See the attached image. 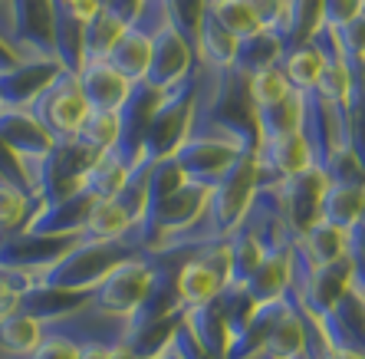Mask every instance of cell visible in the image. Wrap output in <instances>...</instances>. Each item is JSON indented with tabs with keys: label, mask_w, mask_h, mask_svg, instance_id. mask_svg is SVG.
<instances>
[{
	"label": "cell",
	"mask_w": 365,
	"mask_h": 359,
	"mask_svg": "<svg viewBox=\"0 0 365 359\" xmlns=\"http://www.w3.org/2000/svg\"><path fill=\"white\" fill-rule=\"evenodd\" d=\"M138 251H145V244L135 228L125 238H115V241L79 238L60 261H53L50 267H43L40 274H36V287H43V290H63V293H93L112 267L122 264L125 257L138 254Z\"/></svg>",
	"instance_id": "cell-1"
},
{
	"label": "cell",
	"mask_w": 365,
	"mask_h": 359,
	"mask_svg": "<svg viewBox=\"0 0 365 359\" xmlns=\"http://www.w3.org/2000/svg\"><path fill=\"white\" fill-rule=\"evenodd\" d=\"M0 40L17 60H60L50 0H0Z\"/></svg>",
	"instance_id": "cell-2"
},
{
	"label": "cell",
	"mask_w": 365,
	"mask_h": 359,
	"mask_svg": "<svg viewBox=\"0 0 365 359\" xmlns=\"http://www.w3.org/2000/svg\"><path fill=\"white\" fill-rule=\"evenodd\" d=\"M155 277H158V254L155 251H138V254L125 257L122 264H115L102 277V283L89 293V303L99 307L102 313L132 320L145 307V300L152 297Z\"/></svg>",
	"instance_id": "cell-3"
},
{
	"label": "cell",
	"mask_w": 365,
	"mask_h": 359,
	"mask_svg": "<svg viewBox=\"0 0 365 359\" xmlns=\"http://www.w3.org/2000/svg\"><path fill=\"white\" fill-rule=\"evenodd\" d=\"M26 112L46 128V136L53 142H76L83 122L89 119V99L83 93V83H79V73L73 69H60L53 83L36 96L34 103L26 106Z\"/></svg>",
	"instance_id": "cell-4"
},
{
	"label": "cell",
	"mask_w": 365,
	"mask_h": 359,
	"mask_svg": "<svg viewBox=\"0 0 365 359\" xmlns=\"http://www.w3.org/2000/svg\"><path fill=\"white\" fill-rule=\"evenodd\" d=\"M227 277H230L227 241L207 244V248L187 254L178 270V280H175V307H178V313L187 317L191 310L214 303L227 287Z\"/></svg>",
	"instance_id": "cell-5"
},
{
	"label": "cell",
	"mask_w": 365,
	"mask_h": 359,
	"mask_svg": "<svg viewBox=\"0 0 365 359\" xmlns=\"http://www.w3.org/2000/svg\"><path fill=\"white\" fill-rule=\"evenodd\" d=\"M0 142H4V148H7L14 158H17L30 195L40 198L46 158L53 155V146H56V142L46 136V128H43L30 112L17 109V106H4V109H0Z\"/></svg>",
	"instance_id": "cell-6"
},
{
	"label": "cell",
	"mask_w": 365,
	"mask_h": 359,
	"mask_svg": "<svg viewBox=\"0 0 365 359\" xmlns=\"http://www.w3.org/2000/svg\"><path fill=\"white\" fill-rule=\"evenodd\" d=\"M254 165H257V188H273L280 181L303 175V171L316 168L313 148L306 142L303 128L283 132L273 138H260L254 148Z\"/></svg>",
	"instance_id": "cell-7"
},
{
	"label": "cell",
	"mask_w": 365,
	"mask_h": 359,
	"mask_svg": "<svg viewBox=\"0 0 365 359\" xmlns=\"http://www.w3.org/2000/svg\"><path fill=\"white\" fill-rule=\"evenodd\" d=\"M197 66V53H195V43H187L185 36L175 30V24L165 26L162 34L155 36L152 43V66H148V76L145 83L165 93L171 86L185 83Z\"/></svg>",
	"instance_id": "cell-8"
},
{
	"label": "cell",
	"mask_w": 365,
	"mask_h": 359,
	"mask_svg": "<svg viewBox=\"0 0 365 359\" xmlns=\"http://www.w3.org/2000/svg\"><path fill=\"white\" fill-rule=\"evenodd\" d=\"M326 185H329V175L323 168H309L303 175H293V178L273 185L283 201V211H287L289 224L297 231H306L313 221H319V205H323Z\"/></svg>",
	"instance_id": "cell-9"
},
{
	"label": "cell",
	"mask_w": 365,
	"mask_h": 359,
	"mask_svg": "<svg viewBox=\"0 0 365 359\" xmlns=\"http://www.w3.org/2000/svg\"><path fill=\"white\" fill-rule=\"evenodd\" d=\"M293 244L297 241H283V244L267 248L264 261L247 277L244 290L254 303H273V300H283L289 293V287H293Z\"/></svg>",
	"instance_id": "cell-10"
},
{
	"label": "cell",
	"mask_w": 365,
	"mask_h": 359,
	"mask_svg": "<svg viewBox=\"0 0 365 359\" xmlns=\"http://www.w3.org/2000/svg\"><path fill=\"white\" fill-rule=\"evenodd\" d=\"M79 83L93 112H122L132 96V86L109 60H86L79 66Z\"/></svg>",
	"instance_id": "cell-11"
},
{
	"label": "cell",
	"mask_w": 365,
	"mask_h": 359,
	"mask_svg": "<svg viewBox=\"0 0 365 359\" xmlns=\"http://www.w3.org/2000/svg\"><path fill=\"white\" fill-rule=\"evenodd\" d=\"M60 69H66L60 60H24L14 69H7V73H0V99H4V106L26 109L53 83V76Z\"/></svg>",
	"instance_id": "cell-12"
},
{
	"label": "cell",
	"mask_w": 365,
	"mask_h": 359,
	"mask_svg": "<svg viewBox=\"0 0 365 359\" xmlns=\"http://www.w3.org/2000/svg\"><path fill=\"white\" fill-rule=\"evenodd\" d=\"M365 218V181H339L329 178L319 205V221L339 228L342 234L356 231Z\"/></svg>",
	"instance_id": "cell-13"
},
{
	"label": "cell",
	"mask_w": 365,
	"mask_h": 359,
	"mask_svg": "<svg viewBox=\"0 0 365 359\" xmlns=\"http://www.w3.org/2000/svg\"><path fill=\"white\" fill-rule=\"evenodd\" d=\"M195 53H197V63H204V66H214V69H230L234 66L237 36L214 17L211 7H204V14H201L197 36H195Z\"/></svg>",
	"instance_id": "cell-14"
},
{
	"label": "cell",
	"mask_w": 365,
	"mask_h": 359,
	"mask_svg": "<svg viewBox=\"0 0 365 359\" xmlns=\"http://www.w3.org/2000/svg\"><path fill=\"white\" fill-rule=\"evenodd\" d=\"M283 56H287V43L280 40V34L273 30H260L254 36H244L237 40V53H234V69L240 76H254L260 69H270V66H280Z\"/></svg>",
	"instance_id": "cell-15"
},
{
	"label": "cell",
	"mask_w": 365,
	"mask_h": 359,
	"mask_svg": "<svg viewBox=\"0 0 365 359\" xmlns=\"http://www.w3.org/2000/svg\"><path fill=\"white\" fill-rule=\"evenodd\" d=\"M128 24H132V20L122 17L112 4H102L99 14L83 26V63L86 60H106L112 53V46H115V40L128 30Z\"/></svg>",
	"instance_id": "cell-16"
},
{
	"label": "cell",
	"mask_w": 365,
	"mask_h": 359,
	"mask_svg": "<svg viewBox=\"0 0 365 359\" xmlns=\"http://www.w3.org/2000/svg\"><path fill=\"white\" fill-rule=\"evenodd\" d=\"M152 43L155 40L148 34L135 30V26H128L125 34L115 40V46H112V53L106 56V60L119 69L128 83H145L148 66H152Z\"/></svg>",
	"instance_id": "cell-17"
},
{
	"label": "cell",
	"mask_w": 365,
	"mask_h": 359,
	"mask_svg": "<svg viewBox=\"0 0 365 359\" xmlns=\"http://www.w3.org/2000/svg\"><path fill=\"white\" fill-rule=\"evenodd\" d=\"M135 224L138 221L128 214V208L122 205L119 198H102V201H93L79 238L83 241H115V238H125Z\"/></svg>",
	"instance_id": "cell-18"
},
{
	"label": "cell",
	"mask_w": 365,
	"mask_h": 359,
	"mask_svg": "<svg viewBox=\"0 0 365 359\" xmlns=\"http://www.w3.org/2000/svg\"><path fill=\"white\" fill-rule=\"evenodd\" d=\"M326 63H329V53H326V46L316 36H309L306 43H299V46H293V50L283 56V73H287V79L293 83V89H299V93H306V89H316V83H319V76H323Z\"/></svg>",
	"instance_id": "cell-19"
},
{
	"label": "cell",
	"mask_w": 365,
	"mask_h": 359,
	"mask_svg": "<svg viewBox=\"0 0 365 359\" xmlns=\"http://www.w3.org/2000/svg\"><path fill=\"white\" fill-rule=\"evenodd\" d=\"M36 211H40V198L0 175V241L24 231Z\"/></svg>",
	"instance_id": "cell-20"
},
{
	"label": "cell",
	"mask_w": 365,
	"mask_h": 359,
	"mask_svg": "<svg viewBox=\"0 0 365 359\" xmlns=\"http://www.w3.org/2000/svg\"><path fill=\"white\" fill-rule=\"evenodd\" d=\"M254 126H257V142L260 138H273L283 136V132H293V128H303V93H293L283 103H273L267 109L254 112Z\"/></svg>",
	"instance_id": "cell-21"
},
{
	"label": "cell",
	"mask_w": 365,
	"mask_h": 359,
	"mask_svg": "<svg viewBox=\"0 0 365 359\" xmlns=\"http://www.w3.org/2000/svg\"><path fill=\"white\" fill-rule=\"evenodd\" d=\"M119 136H122L119 112H89V119L83 122V128H79V136H76V146L96 158V155L109 152L119 142Z\"/></svg>",
	"instance_id": "cell-22"
},
{
	"label": "cell",
	"mask_w": 365,
	"mask_h": 359,
	"mask_svg": "<svg viewBox=\"0 0 365 359\" xmlns=\"http://www.w3.org/2000/svg\"><path fill=\"white\" fill-rule=\"evenodd\" d=\"M207 7L214 10V17L221 20L237 40L264 30V17L257 14V7L250 0H207Z\"/></svg>",
	"instance_id": "cell-23"
},
{
	"label": "cell",
	"mask_w": 365,
	"mask_h": 359,
	"mask_svg": "<svg viewBox=\"0 0 365 359\" xmlns=\"http://www.w3.org/2000/svg\"><path fill=\"white\" fill-rule=\"evenodd\" d=\"M293 93H297V89H293V83L287 79L283 66L260 69V73H254V76L247 79V96H250L254 112L267 109V106H273V103H283V99H289Z\"/></svg>",
	"instance_id": "cell-24"
},
{
	"label": "cell",
	"mask_w": 365,
	"mask_h": 359,
	"mask_svg": "<svg viewBox=\"0 0 365 359\" xmlns=\"http://www.w3.org/2000/svg\"><path fill=\"white\" fill-rule=\"evenodd\" d=\"M79 356H83V343H79L76 336L56 330V326L50 323V317H46V336H43L40 346L26 359H79Z\"/></svg>",
	"instance_id": "cell-25"
},
{
	"label": "cell",
	"mask_w": 365,
	"mask_h": 359,
	"mask_svg": "<svg viewBox=\"0 0 365 359\" xmlns=\"http://www.w3.org/2000/svg\"><path fill=\"white\" fill-rule=\"evenodd\" d=\"M168 4H171V24H175V30L187 43H195L197 24H201V14L207 7V0H168Z\"/></svg>",
	"instance_id": "cell-26"
},
{
	"label": "cell",
	"mask_w": 365,
	"mask_h": 359,
	"mask_svg": "<svg viewBox=\"0 0 365 359\" xmlns=\"http://www.w3.org/2000/svg\"><path fill=\"white\" fill-rule=\"evenodd\" d=\"M365 14V0H323V10H319V26H329V30H339V26L352 24L356 17Z\"/></svg>",
	"instance_id": "cell-27"
},
{
	"label": "cell",
	"mask_w": 365,
	"mask_h": 359,
	"mask_svg": "<svg viewBox=\"0 0 365 359\" xmlns=\"http://www.w3.org/2000/svg\"><path fill=\"white\" fill-rule=\"evenodd\" d=\"M336 40H339L342 56H365V14L356 17L352 24L339 26V30H336Z\"/></svg>",
	"instance_id": "cell-28"
},
{
	"label": "cell",
	"mask_w": 365,
	"mask_h": 359,
	"mask_svg": "<svg viewBox=\"0 0 365 359\" xmlns=\"http://www.w3.org/2000/svg\"><path fill=\"white\" fill-rule=\"evenodd\" d=\"M50 4L53 14H66V17H76L83 24H89L102 7V0H50Z\"/></svg>",
	"instance_id": "cell-29"
},
{
	"label": "cell",
	"mask_w": 365,
	"mask_h": 359,
	"mask_svg": "<svg viewBox=\"0 0 365 359\" xmlns=\"http://www.w3.org/2000/svg\"><path fill=\"white\" fill-rule=\"evenodd\" d=\"M109 350L112 346H106V343H86L79 359H109Z\"/></svg>",
	"instance_id": "cell-30"
},
{
	"label": "cell",
	"mask_w": 365,
	"mask_h": 359,
	"mask_svg": "<svg viewBox=\"0 0 365 359\" xmlns=\"http://www.w3.org/2000/svg\"><path fill=\"white\" fill-rule=\"evenodd\" d=\"M17 63H20V60H17V53H14V50L7 46V43L0 40V73H7V69H14Z\"/></svg>",
	"instance_id": "cell-31"
},
{
	"label": "cell",
	"mask_w": 365,
	"mask_h": 359,
	"mask_svg": "<svg viewBox=\"0 0 365 359\" xmlns=\"http://www.w3.org/2000/svg\"><path fill=\"white\" fill-rule=\"evenodd\" d=\"M109 359H142V356H138L128 343H119V346H112L109 350Z\"/></svg>",
	"instance_id": "cell-32"
},
{
	"label": "cell",
	"mask_w": 365,
	"mask_h": 359,
	"mask_svg": "<svg viewBox=\"0 0 365 359\" xmlns=\"http://www.w3.org/2000/svg\"><path fill=\"white\" fill-rule=\"evenodd\" d=\"M297 359H313V356H309V353H303V356H297Z\"/></svg>",
	"instance_id": "cell-33"
}]
</instances>
